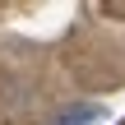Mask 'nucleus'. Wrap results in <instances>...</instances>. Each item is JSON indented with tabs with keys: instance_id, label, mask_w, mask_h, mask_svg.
<instances>
[{
	"instance_id": "nucleus-1",
	"label": "nucleus",
	"mask_w": 125,
	"mask_h": 125,
	"mask_svg": "<svg viewBox=\"0 0 125 125\" xmlns=\"http://www.w3.org/2000/svg\"><path fill=\"white\" fill-rule=\"evenodd\" d=\"M102 116H107V111H102L97 102H79V107H65L51 125H97Z\"/></svg>"
}]
</instances>
